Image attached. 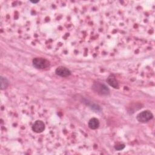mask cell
<instances>
[{
  "instance_id": "ba28073f",
  "label": "cell",
  "mask_w": 155,
  "mask_h": 155,
  "mask_svg": "<svg viewBox=\"0 0 155 155\" xmlns=\"http://www.w3.org/2000/svg\"><path fill=\"white\" fill-rule=\"evenodd\" d=\"M0 81H1V89L3 90V89L6 88L9 84L8 80L5 77L1 76Z\"/></svg>"
},
{
  "instance_id": "6da1fadb",
  "label": "cell",
  "mask_w": 155,
  "mask_h": 155,
  "mask_svg": "<svg viewBox=\"0 0 155 155\" xmlns=\"http://www.w3.org/2000/svg\"><path fill=\"white\" fill-rule=\"evenodd\" d=\"M93 91L102 96H107L110 93L109 88L104 84L100 82H94L92 86Z\"/></svg>"
},
{
  "instance_id": "7a4b0ae2",
  "label": "cell",
  "mask_w": 155,
  "mask_h": 155,
  "mask_svg": "<svg viewBox=\"0 0 155 155\" xmlns=\"http://www.w3.org/2000/svg\"><path fill=\"white\" fill-rule=\"evenodd\" d=\"M33 66L38 69H44L47 68L50 63L48 60L42 58H35L33 59Z\"/></svg>"
},
{
  "instance_id": "5b68a950",
  "label": "cell",
  "mask_w": 155,
  "mask_h": 155,
  "mask_svg": "<svg viewBox=\"0 0 155 155\" xmlns=\"http://www.w3.org/2000/svg\"><path fill=\"white\" fill-rule=\"evenodd\" d=\"M55 73L58 76L61 77H67L71 74V71L68 68L63 66H60L56 69Z\"/></svg>"
},
{
  "instance_id": "52a82bcc",
  "label": "cell",
  "mask_w": 155,
  "mask_h": 155,
  "mask_svg": "<svg viewBox=\"0 0 155 155\" xmlns=\"http://www.w3.org/2000/svg\"><path fill=\"white\" fill-rule=\"evenodd\" d=\"M88 125V127L91 130L97 129L99 126V121L97 118L93 117L89 120Z\"/></svg>"
},
{
  "instance_id": "9c48e42d",
  "label": "cell",
  "mask_w": 155,
  "mask_h": 155,
  "mask_svg": "<svg viewBox=\"0 0 155 155\" xmlns=\"http://www.w3.org/2000/svg\"><path fill=\"white\" fill-rule=\"evenodd\" d=\"M125 148V145L124 144H121V143H119V144H117L114 146V148L116 150H118V151H120V150H123L124 148Z\"/></svg>"
},
{
  "instance_id": "30bf717a",
  "label": "cell",
  "mask_w": 155,
  "mask_h": 155,
  "mask_svg": "<svg viewBox=\"0 0 155 155\" xmlns=\"http://www.w3.org/2000/svg\"><path fill=\"white\" fill-rule=\"evenodd\" d=\"M31 3H33V4H36V3H38V2H39V1H30Z\"/></svg>"
},
{
  "instance_id": "8992f818",
  "label": "cell",
  "mask_w": 155,
  "mask_h": 155,
  "mask_svg": "<svg viewBox=\"0 0 155 155\" xmlns=\"http://www.w3.org/2000/svg\"><path fill=\"white\" fill-rule=\"evenodd\" d=\"M107 83L114 88H118L119 85L117 81L116 80L115 76L113 74H110L107 79Z\"/></svg>"
},
{
  "instance_id": "277c9868",
  "label": "cell",
  "mask_w": 155,
  "mask_h": 155,
  "mask_svg": "<svg viewBox=\"0 0 155 155\" xmlns=\"http://www.w3.org/2000/svg\"><path fill=\"white\" fill-rule=\"evenodd\" d=\"M45 127L44 123L41 120H38L33 124L32 126V130L36 133H40L45 130Z\"/></svg>"
},
{
  "instance_id": "3957f363",
  "label": "cell",
  "mask_w": 155,
  "mask_h": 155,
  "mask_svg": "<svg viewBox=\"0 0 155 155\" xmlns=\"http://www.w3.org/2000/svg\"><path fill=\"white\" fill-rule=\"evenodd\" d=\"M153 117V115L152 113L149 110H145L140 113H139L137 116V120L142 123H145L151 120Z\"/></svg>"
}]
</instances>
